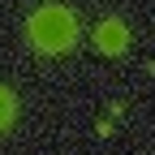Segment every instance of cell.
Listing matches in <instances>:
<instances>
[{"label":"cell","mask_w":155,"mask_h":155,"mask_svg":"<svg viewBox=\"0 0 155 155\" xmlns=\"http://www.w3.org/2000/svg\"><path fill=\"white\" fill-rule=\"evenodd\" d=\"M26 39H30V48L43 52V56H65L78 43V17H73V9L56 5V0L39 5L30 13V22H26Z\"/></svg>","instance_id":"1"},{"label":"cell","mask_w":155,"mask_h":155,"mask_svg":"<svg viewBox=\"0 0 155 155\" xmlns=\"http://www.w3.org/2000/svg\"><path fill=\"white\" fill-rule=\"evenodd\" d=\"M91 43H95L99 56H125L129 52V26L121 17H104V22L95 26V35H91Z\"/></svg>","instance_id":"2"},{"label":"cell","mask_w":155,"mask_h":155,"mask_svg":"<svg viewBox=\"0 0 155 155\" xmlns=\"http://www.w3.org/2000/svg\"><path fill=\"white\" fill-rule=\"evenodd\" d=\"M13 121H17V95H13L5 82H0V134H5Z\"/></svg>","instance_id":"3"},{"label":"cell","mask_w":155,"mask_h":155,"mask_svg":"<svg viewBox=\"0 0 155 155\" xmlns=\"http://www.w3.org/2000/svg\"><path fill=\"white\" fill-rule=\"evenodd\" d=\"M95 134H99V138H112V121H108V116H104L99 125H95Z\"/></svg>","instance_id":"4"}]
</instances>
